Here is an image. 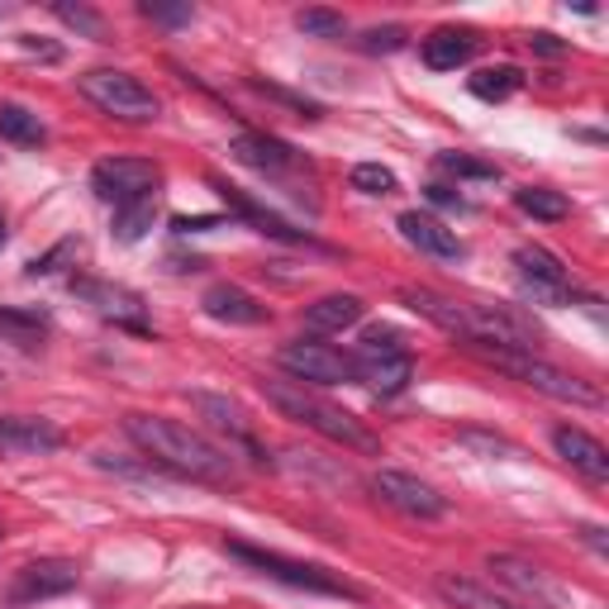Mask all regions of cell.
<instances>
[{
  "label": "cell",
  "mask_w": 609,
  "mask_h": 609,
  "mask_svg": "<svg viewBox=\"0 0 609 609\" xmlns=\"http://www.w3.org/2000/svg\"><path fill=\"white\" fill-rule=\"evenodd\" d=\"M72 295H76V301H86L100 319H114L120 329L148 333V319H144L148 305H144V295H138V291L114 287V281H76V277H72Z\"/></svg>",
  "instance_id": "cell-11"
},
{
  "label": "cell",
  "mask_w": 609,
  "mask_h": 609,
  "mask_svg": "<svg viewBox=\"0 0 609 609\" xmlns=\"http://www.w3.org/2000/svg\"><path fill=\"white\" fill-rule=\"evenodd\" d=\"M466 86H472L476 100H510L514 90L524 86V72L510 68V62H500V68H482Z\"/></svg>",
  "instance_id": "cell-28"
},
{
  "label": "cell",
  "mask_w": 609,
  "mask_h": 609,
  "mask_svg": "<svg viewBox=\"0 0 609 609\" xmlns=\"http://www.w3.org/2000/svg\"><path fill=\"white\" fill-rule=\"evenodd\" d=\"M281 367H287L301 386L353 381V357L339 353V348H329V343H315V339H295V343L281 348Z\"/></svg>",
  "instance_id": "cell-7"
},
{
  "label": "cell",
  "mask_w": 609,
  "mask_h": 609,
  "mask_svg": "<svg viewBox=\"0 0 609 609\" xmlns=\"http://www.w3.org/2000/svg\"><path fill=\"white\" fill-rule=\"evenodd\" d=\"M295 29L305 38H339L348 29V20L339 10H301V15H295Z\"/></svg>",
  "instance_id": "cell-32"
},
{
  "label": "cell",
  "mask_w": 609,
  "mask_h": 609,
  "mask_svg": "<svg viewBox=\"0 0 609 609\" xmlns=\"http://www.w3.org/2000/svg\"><path fill=\"white\" fill-rule=\"evenodd\" d=\"M552 448H557V458L572 466V472L586 476V482H609V448L600 438H590L586 429L562 424V429H552Z\"/></svg>",
  "instance_id": "cell-14"
},
{
  "label": "cell",
  "mask_w": 609,
  "mask_h": 609,
  "mask_svg": "<svg viewBox=\"0 0 609 609\" xmlns=\"http://www.w3.org/2000/svg\"><path fill=\"white\" fill-rule=\"evenodd\" d=\"M581 534H586V543H590V548H595V552H605V548H609V543L600 538V534H605V528H595V524H586V528H581Z\"/></svg>",
  "instance_id": "cell-42"
},
{
  "label": "cell",
  "mask_w": 609,
  "mask_h": 609,
  "mask_svg": "<svg viewBox=\"0 0 609 609\" xmlns=\"http://www.w3.org/2000/svg\"><path fill=\"white\" fill-rule=\"evenodd\" d=\"M191 405H196L205 419L215 424V429H229L233 443H243V448H253V434H248V419H243V410L233 405L229 395H210V391H191Z\"/></svg>",
  "instance_id": "cell-23"
},
{
  "label": "cell",
  "mask_w": 609,
  "mask_h": 609,
  "mask_svg": "<svg viewBox=\"0 0 609 609\" xmlns=\"http://www.w3.org/2000/svg\"><path fill=\"white\" fill-rule=\"evenodd\" d=\"M405 38H410V29H400V24H381V29L362 34V48H367V53H400Z\"/></svg>",
  "instance_id": "cell-34"
},
{
  "label": "cell",
  "mask_w": 609,
  "mask_h": 609,
  "mask_svg": "<svg viewBox=\"0 0 609 609\" xmlns=\"http://www.w3.org/2000/svg\"><path fill=\"white\" fill-rule=\"evenodd\" d=\"M72 253H76V243H58L53 253L34 257V263H29V277H53V271H58V263H62V257H72Z\"/></svg>",
  "instance_id": "cell-36"
},
{
  "label": "cell",
  "mask_w": 609,
  "mask_h": 609,
  "mask_svg": "<svg viewBox=\"0 0 609 609\" xmlns=\"http://www.w3.org/2000/svg\"><path fill=\"white\" fill-rule=\"evenodd\" d=\"M429 200L443 205V210H466V200L458 196V191H448V186H429Z\"/></svg>",
  "instance_id": "cell-39"
},
{
  "label": "cell",
  "mask_w": 609,
  "mask_h": 609,
  "mask_svg": "<svg viewBox=\"0 0 609 609\" xmlns=\"http://www.w3.org/2000/svg\"><path fill=\"white\" fill-rule=\"evenodd\" d=\"M229 153L239 158L243 167H253V172H287V167H295V153L287 144H277V138H267V134H239L229 144Z\"/></svg>",
  "instance_id": "cell-20"
},
{
  "label": "cell",
  "mask_w": 609,
  "mask_h": 609,
  "mask_svg": "<svg viewBox=\"0 0 609 609\" xmlns=\"http://www.w3.org/2000/svg\"><path fill=\"white\" fill-rule=\"evenodd\" d=\"M434 590L443 595V600L452 609H528L520 600H510V595H496L490 586H482V581H472V576H438L434 581Z\"/></svg>",
  "instance_id": "cell-19"
},
{
  "label": "cell",
  "mask_w": 609,
  "mask_h": 609,
  "mask_svg": "<svg viewBox=\"0 0 609 609\" xmlns=\"http://www.w3.org/2000/svg\"><path fill=\"white\" fill-rule=\"evenodd\" d=\"M514 205H520L524 215L543 219V224H557V219L572 215L567 196H562V191H552V186H520V191H514Z\"/></svg>",
  "instance_id": "cell-27"
},
{
  "label": "cell",
  "mask_w": 609,
  "mask_h": 609,
  "mask_svg": "<svg viewBox=\"0 0 609 609\" xmlns=\"http://www.w3.org/2000/svg\"><path fill=\"white\" fill-rule=\"evenodd\" d=\"M263 395H267V405H277L287 419L315 429L319 438H329V443H339L348 452H367V458H377V452H381V438L372 434L353 410H343V405H333V400L315 395L301 381H263Z\"/></svg>",
  "instance_id": "cell-2"
},
{
  "label": "cell",
  "mask_w": 609,
  "mask_h": 609,
  "mask_svg": "<svg viewBox=\"0 0 609 609\" xmlns=\"http://www.w3.org/2000/svg\"><path fill=\"white\" fill-rule=\"evenodd\" d=\"M528 48L543 58H562L567 53V44H557V34H528Z\"/></svg>",
  "instance_id": "cell-37"
},
{
  "label": "cell",
  "mask_w": 609,
  "mask_h": 609,
  "mask_svg": "<svg viewBox=\"0 0 609 609\" xmlns=\"http://www.w3.org/2000/svg\"><path fill=\"white\" fill-rule=\"evenodd\" d=\"M462 443H472V448H486V452H514L510 443H500V438H482V434H462Z\"/></svg>",
  "instance_id": "cell-41"
},
{
  "label": "cell",
  "mask_w": 609,
  "mask_h": 609,
  "mask_svg": "<svg viewBox=\"0 0 609 609\" xmlns=\"http://www.w3.org/2000/svg\"><path fill=\"white\" fill-rule=\"evenodd\" d=\"M82 572H76V562L68 557H44V562H29L15 572V586L5 590L10 605H34V600H53V595H68Z\"/></svg>",
  "instance_id": "cell-10"
},
{
  "label": "cell",
  "mask_w": 609,
  "mask_h": 609,
  "mask_svg": "<svg viewBox=\"0 0 609 609\" xmlns=\"http://www.w3.org/2000/svg\"><path fill=\"white\" fill-rule=\"evenodd\" d=\"M0 138H10V144H20V148H38L48 138V129H44V120H38L34 110L0 106Z\"/></svg>",
  "instance_id": "cell-26"
},
{
  "label": "cell",
  "mask_w": 609,
  "mask_h": 609,
  "mask_svg": "<svg viewBox=\"0 0 609 609\" xmlns=\"http://www.w3.org/2000/svg\"><path fill=\"white\" fill-rule=\"evenodd\" d=\"M353 381H362L372 395H400L414 381V362L410 353L391 357H353Z\"/></svg>",
  "instance_id": "cell-15"
},
{
  "label": "cell",
  "mask_w": 609,
  "mask_h": 609,
  "mask_svg": "<svg viewBox=\"0 0 609 609\" xmlns=\"http://www.w3.org/2000/svg\"><path fill=\"white\" fill-rule=\"evenodd\" d=\"M462 348H466V353H476L482 362H490V367H500L504 377L534 386V391L548 395V400H562V405H586V410L605 405L600 386H590L586 377H572V372L552 367V362H543L534 353H500V348H482V343H462Z\"/></svg>",
  "instance_id": "cell-3"
},
{
  "label": "cell",
  "mask_w": 609,
  "mask_h": 609,
  "mask_svg": "<svg viewBox=\"0 0 609 609\" xmlns=\"http://www.w3.org/2000/svg\"><path fill=\"white\" fill-rule=\"evenodd\" d=\"M144 20H158V24H191V15H196V10L191 5H158V0H144Z\"/></svg>",
  "instance_id": "cell-35"
},
{
  "label": "cell",
  "mask_w": 609,
  "mask_h": 609,
  "mask_svg": "<svg viewBox=\"0 0 609 609\" xmlns=\"http://www.w3.org/2000/svg\"><path fill=\"white\" fill-rule=\"evenodd\" d=\"M362 315H367V305H362L357 295L339 291V295H319V301L305 309V324L315 333H343V329H353Z\"/></svg>",
  "instance_id": "cell-22"
},
{
  "label": "cell",
  "mask_w": 609,
  "mask_h": 609,
  "mask_svg": "<svg viewBox=\"0 0 609 609\" xmlns=\"http://www.w3.org/2000/svg\"><path fill=\"white\" fill-rule=\"evenodd\" d=\"M200 309L219 324H263L267 319V305L257 301V295H248L243 287H233V281H219V287H210L200 295Z\"/></svg>",
  "instance_id": "cell-16"
},
{
  "label": "cell",
  "mask_w": 609,
  "mask_h": 609,
  "mask_svg": "<svg viewBox=\"0 0 609 609\" xmlns=\"http://www.w3.org/2000/svg\"><path fill=\"white\" fill-rule=\"evenodd\" d=\"M0 448L10 452H58L62 448V429L34 414H5L0 419Z\"/></svg>",
  "instance_id": "cell-17"
},
{
  "label": "cell",
  "mask_w": 609,
  "mask_h": 609,
  "mask_svg": "<svg viewBox=\"0 0 609 609\" xmlns=\"http://www.w3.org/2000/svg\"><path fill=\"white\" fill-rule=\"evenodd\" d=\"M76 86H82V96L96 106L100 114H110V120H124V124H153L162 114V100L153 96V90L138 82V76H129L120 68H90L76 76Z\"/></svg>",
  "instance_id": "cell-4"
},
{
  "label": "cell",
  "mask_w": 609,
  "mask_h": 609,
  "mask_svg": "<svg viewBox=\"0 0 609 609\" xmlns=\"http://www.w3.org/2000/svg\"><path fill=\"white\" fill-rule=\"evenodd\" d=\"M153 219H158V210H153V200H138V205H120L114 210V243H138L144 233L153 229Z\"/></svg>",
  "instance_id": "cell-29"
},
{
  "label": "cell",
  "mask_w": 609,
  "mask_h": 609,
  "mask_svg": "<svg viewBox=\"0 0 609 609\" xmlns=\"http://www.w3.org/2000/svg\"><path fill=\"white\" fill-rule=\"evenodd\" d=\"M158 186H162V167L148 158H106V162L90 167V191H96L100 200H110L114 210H120V205L153 200Z\"/></svg>",
  "instance_id": "cell-6"
},
{
  "label": "cell",
  "mask_w": 609,
  "mask_h": 609,
  "mask_svg": "<svg viewBox=\"0 0 609 609\" xmlns=\"http://www.w3.org/2000/svg\"><path fill=\"white\" fill-rule=\"evenodd\" d=\"M53 15L68 24V29L96 38V44H106V34H110V29H106V15H100V10H90V5H82V0H76V5H72V0H58Z\"/></svg>",
  "instance_id": "cell-30"
},
{
  "label": "cell",
  "mask_w": 609,
  "mask_h": 609,
  "mask_svg": "<svg viewBox=\"0 0 609 609\" xmlns=\"http://www.w3.org/2000/svg\"><path fill=\"white\" fill-rule=\"evenodd\" d=\"M229 557L257 567L263 576L281 581V586H295V590H315V595H333V600H362V590L353 581L324 572L315 562H295V557H281V552H267V548H248V543H229Z\"/></svg>",
  "instance_id": "cell-5"
},
{
  "label": "cell",
  "mask_w": 609,
  "mask_h": 609,
  "mask_svg": "<svg viewBox=\"0 0 609 609\" xmlns=\"http://www.w3.org/2000/svg\"><path fill=\"white\" fill-rule=\"evenodd\" d=\"M395 224H400V233H405V243H410V248L429 253V257H438V263H462V257H466L462 239L443 224V219L419 215V210H405V215L395 219Z\"/></svg>",
  "instance_id": "cell-13"
},
{
  "label": "cell",
  "mask_w": 609,
  "mask_h": 609,
  "mask_svg": "<svg viewBox=\"0 0 609 609\" xmlns=\"http://www.w3.org/2000/svg\"><path fill=\"white\" fill-rule=\"evenodd\" d=\"M514 267H520L524 295L538 305H567V291H572V271L562 267V257L548 248H520L514 253Z\"/></svg>",
  "instance_id": "cell-9"
},
{
  "label": "cell",
  "mask_w": 609,
  "mask_h": 609,
  "mask_svg": "<svg viewBox=\"0 0 609 609\" xmlns=\"http://www.w3.org/2000/svg\"><path fill=\"white\" fill-rule=\"evenodd\" d=\"M20 48H24V53H38V58H48V62H58V58H62L53 44H38L34 34H20Z\"/></svg>",
  "instance_id": "cell-40"
},
{
  "label": "cell",
  "mask_w": 609,
  "mask_h": 609,
  "mask_svg": "<svg viewBox=\"0 0 609 609\" xmlns=\"http://www.w3.org/2000/svg\"><path fill=\"white\" fill-rule=\"evenodd\" d=\"M372 490H377L391 510L410 514V520H443L448 514V500L438 496L429 482H419V476H410V472H395V466H381V472L372 476Z\"/></svg>",
  "instance_id": "cell-8"
},
{
  "label": "cell",
  "mask_w": 609,
  "mask_h": 609,
  "mask_svg": "<svg viewBox=\"0 0 609 609\" xmlns=\"http://www.w3.org/2000/svg\"><path fill=\"white\" fill-rule=\"evenodd\" d=\"M48 333V315L38 309H15V305H0V339L20 343V348H38Z\"/></svg>",
  "instance_id": "cell-25"
},
{
  "label": "cell",
  "mask_w": 609,
  "mask_h": 609,
  "mask_svg": "<svg viewBox=\"0 0 609 609\" xmlns=\"http://www.w3.org/2000/svg\"><path fill=\"white\" fill-rule=\"evenodd\" d=\"M472 53H476L472 29H434L424 38V68L434 72H458L462 62H472Z\"/></svg>",
  "instance_id": "cell-21"
},
{
  "label": "cell",
  "mask_w": 609,
  "mask_h": 609,
  "mask_svg": "<svg viewBox=\"0 0 609 609\" xmlns=\"http://www.w3.org/2000/svg\"><path fill=\"white\" fill-rule=\"evenodd\" d=\"M438 167L452 176H466V181H496L500 176V167L496 162H476V158H466V153H443L438 158Z\"/></svg>",
  "instance_id": "cell-33"
},
{
  "label": "cell",
  "mask_w": 609,
  "mask_h": 609,
  "mask_svg": "<svg viewBox=\"0 0 609 609\" xmlns=\"http://www.w3.org/2000/svg\"><path fill=\"white\" fill-rule=\"evenodd\" d=\"M486 567L504 581V586H514L520 595H528V609H552L557 600H562V590H557L534 562H524V557H514V552H490Z\"/></svg>",
  "instance_id": "cell-12"
},
{
  "label": "cell",
  "mask_w": 609,
  "mask_h": 609,
  "mask_svg": "<svg viewBox=\"0 0 609 609\" xmlns=\"http://www.w3.org/2000/svg\"><path fill=\"white\" fill-rule=\"evenodd\" d=\"M215 224H219L215 215H196V219H191V215H176V219H172L176 233H196V229H215Z\"/></svg>",
  "instance_id": "cell-38"
},
{
  "label": "cell",
  "mask_w": 609,
  "mask_h": 609,
  "mask_svg": "<svg viewBox=\"0 0 609 609\" xmlns=\"http://www.w3.org/2000/svg\"><path fill=\"white\" fill-rule=\"evenodd\" d=\"M348 181H353V191H362V196H391V191L400 186L395 172L391 167H381V162H357Z\"/></svg>",
  "instance_id": "cell-31"
},
{
  "label": "cell",
  "mask_w": 609,
  "mask_h": 609,
  "mask_svg": "<svg viewBox=\"0 0 609 609\" xmlns=\"http://www.w3.org/2000/svg\"><path fill=\"white\" fill-rule=\"evenodd\" d=\"M219 191H224V200L233 205V215H243V219H248V224H257V233H271V239H287V243H301V239H305L301 229H291L287 219H281V215H271V210H263V205H257V200L239 196V191H233V186H219Z\"/></svg>",
  "instance_id": "cell-24"
},
{
  "label": "cell",
  "mask_w": 609,
  "mask_h": 609,
  "mask_svg": "<svg viewBox=\"0 0 609 609\" xmlns=\"http://www.w3.org/2000/svg\"><path fill=\"white\" fill-rule=\"evenodd\" d=\"M400 301H405L414 315H424L429 324H438L443 333H452V339H462V333H466V301H452V295H438L429 287H405V291H400Z\"/></svg>",
  "instance_id": "cell-18"
},
{
  "label": "cell",
  "mask_w": 609,
  "mask_h": 609,
  "mask_svg": "<svg viewBox=\"0 0 609 609\" xmlns=\"http://www.w3.org/2000/svg\"><path fill=\"white\" fill-rule=\"evenodd\" d=\"M0 248H5V219H0Z\"/></svg>",
  "instance_id": "cell-43"
},
{
  "label": "cell",
  "mask_w": 609,
  "mask_h": 609,
  "mask_svg": "<svg viewBox=\"0 0 609 609\" xmlns=\"http://www.w3.org/2000/svg\"><path fill=\"white\" fill-rule=\"evenodd\" d=\"M124 434L138 443V452L153 466H167V472L186 476V482H205V486H229L239 476V466L219 443H210L205 434L186 429L176 419H162V414H124Z\"/></svg>",
  "instance_id": "cell-1"
}]
</instances>
